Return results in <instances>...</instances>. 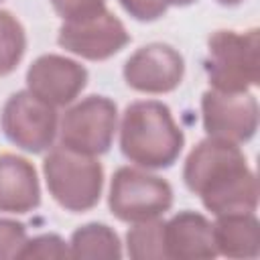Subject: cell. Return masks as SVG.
<instances>
[{"instance_id": "1", "label": "cell", "mask_w": 260, "mask_h": 260, "mask_svg": "<svg viewBox=\"0 0 260 260\" xmlns=\"http://www.w3.org/2000/svg\"><path fill=\"white\" fill-rule=\"evenodd\" d=\"M183 181L215 215L258 207V179L234 142L211 136L201 140L185 160Z\"/></svg>"}, {"instance_id": "2", "label": "cell", "mask_w": 260, "mask_h": 260, "mask_svg": "<svg viewBox=\"0 0 260 260\" xmlns=\"http://www.w3.org/2000/svg\"><path fill=\"white\" fill-rule=\"evenodd\" d=\"M183 144V130L162 102H132L124 110L120 122V150L130 162L144 169H167L179 158Z\"/></svg>"}, {"instance_id": "3", "label": "cell", "mask_w": 260, "mask_h": 260, "mask_svg": "<svg viewBox=\"0 0 260 260\" xmlns=\"http://www.w3.org/2000/svg\"><path fill=\"white\" fill-rule=\"evenodd\" d=\"M205 73L213 89L242 93L260 81V30H215L207 39Z\"/></svg>"}, {"instance_id": "4", "label": "cell", "mask_w": 260, "mask_h": 260, "mask_svg": "<svg viewBox=\"0 0 260 260\" xmlns=\"http://www.w3.org/2000/svg\"><path fill=\"white\" fill-rule=\"evenodd\" d=\"M43 175L49 193L67 211H87L102 197L104 167L95 156L75 152L61 144L45 156Z\"/></svg>"}, {"instance_id": "5", "label": "cell", "mask_w": 260, "mask_h": 260, "mask_svg": "<svg viewBox=\"0 0 260 260\" xmlns=\"http://www.w3.org/2000/svg\"><path fill=\"white\" fill-rule=\"evenodd\" d=\"M173 205V187L156 175L134 167H120L110 183L108 207L126 223L146 221L162 215Z\"/></svg>"}, {"instance_id": "6", "label": "cell", "mask_w": 260, "mask_h": 260, "mask_svg": "<svg viewBox=\"0 0 260 260\" xmlns=\"http://www.w3.org/2000/svg\"><path fill=\"white\" fill-rule=\"evenodd\" d=\"M118 124L116 104L106 95H89L71 106L61 118V144L89 156L110 150Z\"/></svg>"}, {"instance_id": "7", "label": "cell", "mask_w": 260, "mask_h": 260, "mask_svg": "<svg viewBox=\"0 0 260 260\" xmlns=\"http://www.w3.org/2000/svg\"><path fill=\"white\" fill-rule=\"evenodd\" d=\"M0 126L12 144L39 154L53 146L57 136V112L51 104L43 102L28 89L16 91L2 108Z\"/></svg>"}, {"instance_id": "8", "label": "cell", "mask_w": 260, "mask_h": 260, "mask_svg": "<svg viewBox=\"0 0 260 260\" xmlns=\"http://www.w3.org/2000/svg\"><path fill=\"white\" fill-rule=\"evenodd\" d=\"M201 116L207 136L225 142H248L258 130V104L248 91H205L201 95Z\"/></svg>"}, {"instance_id": "9", "label": "cell", "mask_w": 260, "mask_h": 260, "mask_svg": "<svg viewBox=\"0 0 260 260\" xmlns=\"http://www.w3.org/2000/svg\"><path fill=\"white\" fill-rule=\"evenodd\" d=\"M128 41L130 35L126 26L110 10L81 20H65L57 37L59 47L87 61H106L122 51Z\"/></svg>"}, {"instance_id": "10", "label": "cell", "mask_w": 260, "mask_h": 260, "mask_svg": "<svg viewBox=\"0 0 260 260\" xmlns=\"http://www.w3.org/2000/svg\"><path fill=\"white\" fill-rule=\"evenodd\" d=\"M185 61L167 43H150L136 49L124 63L126 83L142 93H167L179 87Z\"/></svg>"}, {"instance_id": "11", "label": "cell", "mask_w": 260, "mask_h": 260, "mask_svg": "<svg viewBox=\"0 0 260 260\" xmlns=\"http://www.w3.org/2000/svg\"><path fill=\"white\" fill-rule=\"evenodd\" d=\"M87 83V69L61 55H41L26 71L28 91L53 108L71 104Z\"/></svg>"}, {"instance_id": "12", "label": "cell", "mask_w": 260, "mask_h": 260, "mask_svg": "<svg viewBox=\"0 0 260 260\" xmlns=\"http://www.w3.org/2000/svg\"><path fill=\"white\" fill-rule=\"evenodd\" d=\"M165 254L177 260H207L217 254L211 223L197 211H179L165 221Z\"/></svg>"}, {"instance_id": "13", "label": "cell", "mask_w": 260, "mask_h": 260, "mask_svg": "<svg viewBox=\"0 0 260 260\" xmlns=\"http://www.w3.org/2000/svg\"><path fill=\"white\" fill-rule=\"evenodd\" d=\"M41 203L39 177L24 156L0 152V211L28 213Z\"/></svg>"}, {"instance_id": "14", "label": "cell", "mask_w": 260, "mask_h": 260, "mask_svg": "<svg viewBox=\"0 0 260 260\" xmlns=\"http://www.w3.org/2000/svg\"><path fill=\"white\" fill-rule=\"evenodd\" d=\"M211 232L215 250L228 258H256L260 254V223L254 211L221 213Z\"/></svg>"}, {"instance_id": "15", "label": "cell", "mask_w": 260, "mask_h": 260, "mask_svg": "<svg viewBox=\"0 0 260 260\" xmlns=\"http://www.w3.org/2000/svg\"><path fill=\"white\" fill-rule=\"evenodd\" d=\"M71 258H102L118 260L122 256V244L118 234L106 223H85L77 228L69 242Z\"/></svg>"}, {"instance_id": "16", "label": "cell", "mask_w": 260, "mask_h": 260, "mask_svg": "<svg viewBox=\"0 0 260 260\" xmlns=\"http://www.w3.org/2000/svg\"><path fill=\"white\" fill-rule=\"evenodd\" d=\"M126 250L134 260L167 258L165 254V221L158 217L136 221L126 234Z\"/></svg>"}, {"instance_id": "17", "label": "cell", "mask_w": 260, "mask_h": 260, "mask_svg": "<svg viewBox=\"0 0 260 260\" xmlns=\"http://www.w3.org/2000/svg\"><path fill=\"white\" fill-rule=\"evenodd\" d=\"M26 51V35L18 18L8 12L0 10V77L10 75L22 55Z\"/></svg>"}, {"instance_id": "18", "label": "cell", "mask_w": 260, "mask_h": 260, "mask_svg": "<svg viewBox=\"0 0 260 260\" xmlns=\"http://www.w3.org/2000/svg\"><path fill=\"white\" fill-rule=\"evenodd\" d=\"M69 250L57 234H43L32 240H26L16 258H67Z\"/></svg>"}, {"instance_id": "19", "label": "cell", "mask_w": 260, "mask_h": 260, "mask_svg": "<svg viewBox=\"0 0 260 260\" xmlns=\"http://www.w3.org/2000/svg\"><path fill=\"white\" fill-rule=\"evenodd\" d=\"M26 242V228L20 221L0 217V260L16 258Z\"/></svg>"}, {"instance_id": "20", "label": "cell", "mask_w": 260, "mask_h": 260, "mask_svg": "<svg viewBox=\"0 0 260 260\" xmlns=\"http://www.w3.org/2000/svg\"><path fill=\"white\" fill-rule=\"evenodd\" d=\"M55 12L65 20H81L106 10V0H51Z\"/></svg>"}, {"instance_id": "21", "label": "cell", "mask_w": 260, "mask_h": 260, "mask_svg": "<svg viewBox=\"0 0 260 260\" xmlns=\"http://www.w3.org/2000/svg\"><path fill=\"white\" fill-rule=\"evenodd\" d=\"M118 2L132 18L142 22L156 20L167 12V4L162 0H118Z\"/></svg>"}, {"instance_id": "22", "label": "cell", "mask_w": 260, "mask_h": 260, "mask_svg": "<svg viewBox=\"0 0 260 260\" xmlns=\"http://www.w3.org/2000/svg\"><path fill=\"white\" fill-rule=\"evenodd\" d=\"M167 6L169 4H173V6H189V4H193V2H197V0H162Z\"/></svg>"}, {"instance_id": "23", "label": "cell", "mask_w": 260, "mask_h": 260, "mask_svg": "<svg viewBox=\"0 0 260 260\" xmlns=\"http://www.w3.org/2000/svg\"><path fill=\"white\" fill-rule=\"evenodd\" d=\"M217 4H221V6H238V4H242L244 0H215Z\"/></svg>"}, {"instance_id": "24", "label": "cell", "mask_w": 260, "mask_h": 260, "mask_svg": "<svg viewBox=\"0 0 260 260\" xmlns=\"http://www.w3.org/2000/svg\"><path fill=\"white\" fill-rule=\"evenodd\" d=\"M0 2H2V0H0Z\"/></svg>"}]
</instances>
